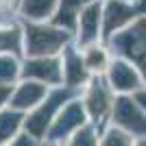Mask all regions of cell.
I'll return each instance as SVG.
<instances>
[{
  "mask_svg": "<svg viewBox=\"0 0 146 146\" xmlns=\"http://www.w3.org/2000/svg\"><path fill=\"white\" fill-rule=\"evenodd\" d=\"M83 122H85V109H83V105L81 103H72L68 109H63L57 120H52L50 124V131H48V140L52 144H59V142L68 140L74 131H79L83 127Z\"/></svg>",
  "mask_w": 146,
  "mask_h": 146,
  "instance_id": "cell-1",
  "label": "cell"
},
{
  "mask_svg": "<svg viewBox=\"0 0 146 146\" xmlns=\"http://www.w3.org/2000/svg\"><path fill=\"white\" fill-rule=\"evenodd\" d=\"M116 122H118V127L122 131H127L129 135L146 137V113L135 107L133 100L120 98L116 103Z\"/></svg>",
  "mask_w": 146,
  "mask_h": 146,
  "instance_id": "cell-2",
  "label": "cell"
},
{
  "mask_svg": "<svg viewBox=\"0 0 146 146\" xmlns=\"http://www.w3.org/2000/svg\"><path fill=\"white\" fill-rule=\"evenodd\" d=\"M109 107H111L109 92L103 87V83H94V85L90 87V92H87V96H85V109H87V113L92 116V120H94V122H103L105 120V113L109 111Z\"/></svg>",
  "mask_w": 146,
  "mask_h": 146,
  "instance_id": "cell-3",
  "label": "cell"
},
{
  "mask_svg": "<svg viewBox=\"0 0 146 146\" xmlns=\"http://www.w3.org/2000/svg\"><path fill=\"white\" fill-rule=\"evenodd\" d=\"M44 96H46V90L39 83H24L15 92L11 105L15 109H29V107H37V105L42 103Z\"/></svg>",
  "mask_w": 146,
  "mask_h": 146,
  "instance_id": "cell-4",
  "label": "cell"
},
{
  "mask_svg": "<svg viewBox=\"0 0 146 146\" xmlns=\"http://www.w3.org/2000/svg\"><path fill=\"white\" fill-rule=\"evenodd\" d=\"M22 124V118L13 111L0 113V144H9L13 137H18V129Z\"/></svg>",
  "mask_w": 146,
  "mask_h": 146,
  "instance_id": "cell-5",
  "label": "cell"
},
{
  "mask_svg": "<svg viewBox=\"0 0 146 146\" xmlns=\"http://www.w3.org/2000/svg\"><path fill=\"white\" fill-rule=\"evenodd\" d=\"M98 146H135V142H133V135H129L120 127H113L105 133V137L100 140Z\"/></svg>",
  "mask_w": 146,
  "mask_h": 146,
  "instance_id": "cell-6",
  "label": "cell"
},
{
  "mask_svg": "<svg viewBox=\"0 0 146 146\" xmlns=\"http://www.w3.org/2000/svg\"><path fill=\"white\" fill-rule=\"evenodd\" d=\"M66 146H98V137L92 127H81L68 137Z\"/></svg>",
  "mask_w": 146,
  "mask_h": 146,
  "instance_id": "cell-7",
  "label": "cell"
},
{
  "mask_svg": "<svg viewBox=\"0 0 146 146\" xmlns=\"http://www.w3.org/2000/svg\"><path fill=\"white\" fill-rule=\"evenodd\" d=\"M7 146H37V144H35V137H31V135L26 133V135H18V137H13V142H9Z\"/></svg>",
  "mask_w": 146,
  "mask_h": 146,
  "instance_id": "cell-8",
  "label": "cell"
},
{
  "mask_svg": "<svg viewBox=\"0 0 146 146\" xmlns=\"http://www.w3.org/2000/svg\"><path fill=\"white\" fill-rule=\"evenodd\" d=\"M11 96V87L9 85H0V107L7 103V98Z\"/></svg>",
  "mask_w": 146,
  "mask_h": 146,
  "instance_id": "cell-9",
  "label": "cell"
},
{
  "mask_svg": "<svg viewBox=\"0 0 146 146\" xmlns=\"http://www.w3.org/2000/svg\"><path fill=\"white\" fill-rule=\"evenodd\" d=\"M135 146H146V137H144V140H140V142H137Z\"/></svg>",
  "mask_w": 146,
  "mask_h": 146,
  "instance_id": "cell-10",
  "label": "cell"
},
{
  "mask_svg": "<svg viewBox=\"0 0 146 146\" xmlns=\"http://www.w3.org/2000/svg\"><path fill=\"white\" fill-rule=\"evenodd\" d=\"M52 146H57V144H52Z\"/></svg>",
  "mask_w": 146,
  "mask_h": 146,
  "instance_id": "cell-11",
  "label": "cell"
}]
</instances>
